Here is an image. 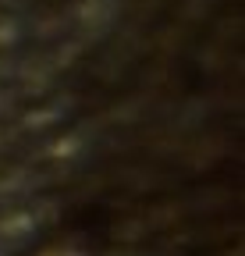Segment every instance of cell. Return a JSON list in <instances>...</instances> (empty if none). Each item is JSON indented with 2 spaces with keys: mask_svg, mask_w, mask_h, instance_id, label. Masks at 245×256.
I'll list each match as a JSON object with an SVG mask.
<instances>
[{
  "mask_svg": "<svg viewBox=\"0 0 245 256\" xmlns=\"http://www.w3.org/2000/svg\"><path fill=\"white\" fill-rule=\"evenodd\" d=\"M18 40V22H0V46H11Z\"/></svg>",
  "mask_w": 245,
  "mask_h": 256,
  "instance_id": "4",
  "label": "cell"
},
{
  "mask_svg": "<svg viewBox=\"0 0 245 256\" xmlns=\"http://www.w3.org/2000/svg\"><path fill=\"white\" fill-rule=\"evenodd\" d=\"M117 11V0H82L78 4V22L85 25H107Z\"/></svg>",
  "mask_w": 245,
  "mask_h": 256,
  "instance_id": "2",
  "label": "cell"
},
{
  "mask_svg": "<svg viewBox=\"0 0 245 256\" xmlns=\"http://www.w3.org/2000/svg\"><path fill=\"white\" fill-rule=\"evenodd\" d=\"M36 224H39V217L32 210H11V214L0 217V238H11V242L28 238L36 232Z\"/></svg>",
  "mask_w": 245,
  "mask_h": 256,
  "instance_id": "1",
  "label": "cell"
},
{
  "mask_svg": "<svg viewBox=\"0 0 245 256\" xmlns=\"http://www.w3.org/2000/svg\"><path fill=\"white\" fill-rule=\"evenodd\" d=\"M39 256H89V252H82V249H75V246H46Z\"/></svg>",
  "mask_w": 245,
  "mask_h": 256,
  "instance_id": "5",
  "label": "cell"
},
{
  "mask_svg": "<svg viewBox=\"0 0 245 256\" xmlns=\"http://www.w3.org/2000/svg\"><path fill=\"white\" fill-rule=\"evenodd\" d=\"M78 150H82V139H78V136H64V139H57V142L50 146V156H53V160H71Z\"/></svg>",
  "mask_w": 245,
  "mask_h": 256,
  "instance_id": "3",
  "label": "cell"
}]
</instances>
